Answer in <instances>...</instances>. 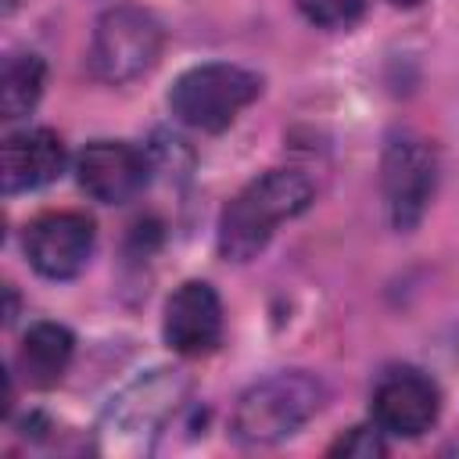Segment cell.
Listing matches in <instances>:
<instances>
[{
  "instance_id": "6da1fadb",
  "label": "cell",
  "mask_w": 459,
  "mask_h": 459,
  "mask_svg": "<svg viewBox=\"0 0 459 459\" xmlns=\"http://www.w3.org/2000/svg\"><path fill=\"white\" fill-rule=\"evenodd\" d=\"M190 398V377L176 366H154L115 391L97 420L93 452L108 459H143Z\"/></svg>"
},
{
  "instance_id": "7a4b0ae2",
  "label": "cell",
  "mask_w": 459,
  "mask_h": 459,
  "mask_svg": "<svg viewBox=\"0 0 459 459\" xmlns=\"http://www.w3.org/2000/svg\"><path fill=\"white\" fill-rule=\"evenodd\" d=\"M312 183L298 169H269L255 176L222 208L215 244L226 262H251L265 251L280 222H290L312 204Z\"/></svg>"
},
{
  "instance_id": "3957f363",
  "label": "cell",
  "mask_w": 459,
  "mask_h": 459,
  "mask_svg": "<svg viewBox=\"0 0 459 459\" xmlns=\"http://www.w3.org/2000/svg\"><path fill=\"white\" fill-rule=\"evenodd\" d=\"M323 384L301 369L273 373L258 384H251L230 416V434L240 445H276L290 434H298L319 409H323Z\"/></svg>"
},
{
  "instance_id": "277c9868",
  "label": "cell",
  "mask_w": 459,
  "mask_h": 459,
  "mask_svg": "<svg viewBox=\"0 0 459 459\" xmlns=\"http://www.w3.org/2000/svg\"><path fill=\"white\" fill-rule=\"evenodd\" d=\"M258 93H262V79L251 68L230 61H208L176 75L169 90V111L186 129L222 133Z\"/></svg>"
},
{
  "instance_id": "5b68a950",
  "label": "cell",
  "mask_w": 459,
  "mask_h": 459,
  "mask_svg": "<svg viewBox=\"0 0 459 459\" xmlns=\"http://www.w3.org/2000/svg\"><path fill=\"white\" fill-rule=\"evenodd\" d=\"M161 22L133 4L108 7L90 39V72L108 86H126L147 75L161 54Z\"/></svg>"
},
{
  "instance_id": "8992f818",
  "label": "cell",
  "mask_w": 459,
  "mask_h": 459,
  "mask_svg": "<svg viewBox=\"0 0 459 459\" xmlns=\"http://www.w3.org/2000/svg\"><path fill=\"white\" fill-rule=\"evenodd\" d=\"M380 186L394 230L409 233L427 215L437 186V151L416 133H394L380 158Z\"/></svg>"
},
{
  "instance_id": "52a82bcc",
  "label": "cell",
  "mask_w": 459,
  "mask_h": 459,
  "mask_svg": "<svg viewBox=\"0 0 459 459\" xmlns=\"http://www.w3.org/2000/svg\"><path fill=\"white\" fill-rule=\"evenodd\" d=\"M93 240H97L93 219L82 212H68V208L36 215L22 233L29 265L47 280L79 276L93 255Z\"/></svg>"
},
{
  "instance_id": "ba28073f",
  "label": "cell",
  "mask_w": 459,
  "mask_h": 459,
  "mask_svg": "<svg viewBox=\"0 0 459 459\" xmlns=\"http://www.w3.org/2000/svg\"><path fill=\"white\" fill-rule=\"evenodd\" d=\"M373 423L391 437H420L437 423L441 391L437 384L412 366L387 369L373 387Z\"/></svg>"
},
{
  "instance_id": "9c48e42d",
  "label": "cell",
  "mask_w": 459,
  "mask_h": 459,
  "mask_svg": "<svg viewBox=\"0 0 459 459\" xmlns=\"http://www.w3.org/2000/svg\"><path fill=\"white\" fill-rule=\"evenodd\" d=\"M151 176V158L126 140H93L75 158V183L100 204L133 201Z\"/></svg>"
},
{
  "instance_id": "30bf717a",
  "label": "cell",
  "mask_w": 459,
  "mask_h": 459,
  "mask_svg": "<svg viewBox=\"0 0 459 459\" xmlns=\"http://www.w3.org/2000/svg\"><path fill=\"white\" fill-rule=\"evenodd\" d=\"M161 337L176 355L197 359L219 348L222 341V301L212 283L183 280L161 312Z\"/></svg>"
},
{
  "instance_id": "8fae6325",
  "label": "cell",
  "mask_w": 459,
  "mask_h": 459,
  "mask_svg": "<svg viewBox=\"0 0 459 459\" xmlns=\"http://www.w3.org/2000/svg\"><path fill=\"white\" fill-rule=\"evenodd\" d=\"M68 165V151L65 140L47 129H18L4 140L0 147V179H4V194H25V190H39L47 183H54Z\"/></svg>"
},
{
  "instance_id": "7c38bea8",
  "label": "cell",
  "mask_w": 459,
  "mask_h": 459,
  "mask_svg": "<svg viewBox=\"0 0 459 459\" xmlns=\"http://www.w3.org/2000/svg\"><path fill=\"white\" fill-rule=\"evenodd\" d=\"M75 351V337L61 323H32L18 344V369L32 387H54Z\"/></svg>"
},
{
  "instance_id": "4fadbf2b",
  "label": "cell",
  "mask_w": 459,
  "mask_h": 459,
  "mask_svg": "<svg viewBox=\"0 0 459 459\" xmlns=\"http://www.w3.org/2000/svg\"><path fill=\"white\" fill-rule=\"evenodd\" d=\"M43 82H47V65L39 54H11L0 72V115L7 122L25 118L39 104Z\"/></svg>"
},
{
  "instance_id": "5bb4252c",
  "label": "cell",
  "mask_w": 459,
  "mask_h": 459,
  "mask_svg": "<svg viewBox=\"0 0 459 459\" xmlns=\"http://www.w3.org/2000/svg\"><path fill=\"white\" fill-rule=\"evenodd\" d=\"M294 4L305 14V22L319 29H348L366 11V0H294Z\"/></svg>"
},
{
  "instance_id": "9a60e30c",
  "label": "cell",
  "mask_w": 459,
  "mask_h": 459,
  "mask_svg": "<svg viewBox=\"0 0 459 459\" xmlns=\"http://www.w3.org/2000/svg\"><path fill=\"white\" fill-rule=\"evenodd\" d=\"M330 455H348V459H377V455H387L384 430H380L377 423L351 427V430H344V434L330 445Z\"/></svg>"
},
{
  "instance_id": "2e32d148",
  "label": "cell",
  "mask_w": 459,
  "mask_h": 459,
  "mask_svg": "<svg viewBox=\"0 0 459 459\" xmlns=\"http://www.w3.org/2000/svg\"><path fill=\"white\" fill-rule=\"evenodd\" d=\"M18 4H22V0H4V14H11V11L18 7Z\"/></svg>"
},
{
  "instance_id": "e0dca14e",
  "label": "cell",
  "mask_w": 459,
  "mask_h": 459,
  "mask_svg": "<svg viewBox=\"0 0 459 459\" xmlns=\"http://www.w3.org/2000/svg\"><path fill=\"white\" fill-rule=\"evenodd\" d=\"M391 4H398V7H416L420 0H391Z\"/></svg>"
}]
</instances>
